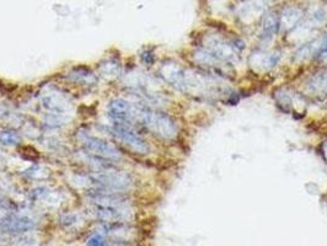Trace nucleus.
<instances>
[{"instance_id": "nucleus-7", "label": "nucleus", "mask_w": 327, "mask_h": 246, "mask_svg": "<svg viewBox=\"0 0 327 246\" xmlns=\"http://www.w3.org/2000/svg\"><path fill=\"white\" fill-rule=\"evenodd\" d=\"M36 228V223L26 216L8 212L0 216V232L12 235H20Z\"/></svg>"}, {"instance_id": "nucleus-8", "label": "nucleus", "mask_w": 327, "mask_h": 246, "mask_svg": "<svg viewBox=\"0 0 327 246\" xmlns=\"http://www.w3.org/2000/svg\"><path fill=\"white\" fill-rule=\"evenodd\" d=\"M108 116L112 122L133 126V102L124 98H114L108 104Z\"/></svg>"}, {"instance_id": "nucleus-5", "label": "nucleus", "mask_w": 327, "mask_h": 246, "mask_svg": "<svg viewBox=\"0 0 327 246\" xmlns=\"http://www.w3.org/2000/svg\"><path fill=\"white\" fill-rule=\"evenodd\" d=\"M111 133L122 144H124L127 148L134 152L136 154H149L150 153V146L148 142L143 137L136 133L133 126L126 124V123H117L112 122Z\"/></svg>"}, {"instance_id": "nucleus-6", "label": "nucleus", "mask_w": 327, "mask_h": 246, "mask_svg": "<svg viewBox=\"0 0 327 246\" xmlns=\"http://www.w3.org/2000/svg\"><path fill=\"white\" fill-rule=\"evenodd\" d=\"M42 108L50 114V118L54 123L63 122L70 112V102L63 94L58 92H48L41 98Z\"/></svg>"}, {"instance_id": "nucleus-2", "label": "nucleus", "mask_w": 327, "mask_h": 246, "mask_svg": "<svg viewBox=\"0 0 327 246\" xmlns=\"http://www.w3.org/2000/svg\"><path fill=\"white\" fill-rule=\"evenodd\" d=\"M132 124L140 126L155 137L164 140H172L178 136V126L168 114L155 111L148 106L133 104Z\"/></svg>"}, {"instance_id": "nucleus-1", "label": "nucleus", "mask_w": 327, "mask_h": 246, "mask_svg": "<svg viewBox=\"0 0 327 246\" xmlns=\"http://www.w3.org/2000/svg\"><path fill=\"white\" fill-rule=\"evenodd\" d=\"M94 213L104 223H127L133 218V210L120 194L94 190L88 194Z\"/></svg>"}, {"instance_id": "nucleus-11", "label": "nucleus", "mask_w": 327, "mask_h": 246, "mask_svg": "<svg viewBox=\"0 0 327 246\" xmlns=\"http://www.w3.org/2000/svg\"><path fill=\"white\" fill-rule=\"evenodd\" d=\"M310 89L314 92H327V73H321L310 82Z\"/></svg>"}, {"instance_id": "nucleus-13", "label": "nucleus", "mask_w": 327, "mask_h": 246, "mask_svg": "<svg viewBox=\"0 0 327 246\" xmlns=\"http://www.w3.org/2000/svg\"><path fill=\"white\" fill-rule=\"evenodd\" d=\"M118 68L120 66L116 62H107L106 64L101 66V73H102V76H116V74L118 73Z\"/></svg>"}, {"instance_id": "nucleus-10", "label": "nucleus", "mask_w": 327, "mask_h": 246, "mask_svg": "<svg viewBox=\"0 0 327 246\" xmlns=\"http://www.w3.org/2000/svg\"><path fill=\"white\" fill-rule=\"evenodd\" d=\"M69 76H70V79L74 80L75 82H78V84L89 85V84H95L96 82V76L91 73L89 69H85V68L74 69Z\"/></svg>"}, {"instance_id": "nucleus-3", "label": "nucleus", "mask_w": 327, "mask_h": 246, "mask_svg": "<svg viewBox=\"0 0 327 246\" xmlns=\"http://www.w3.org/2000/svg\"><path fill=\"white\" fill-rule=\"evenodd\" d=\"M91 184L98 191L124 194L133 187V180L128 174L116 170H98L89 175Z\"/></svg>"}, {"instance_id": "nucleus-16", "label": "nucleus", "mask_w": 327, "mask_h": 246, "mask_svg": "<svg viewBox=\"0 0 327 246\" xmlns=\"http://www.w3.org/2000/svg\"><path fill=\"white\" fill-rule=\"evenodd\" d=\"M60 220H62V224H66V226H74V224H76L78 216L74 214H66L62 216Z\"/></svg>"}, {"instance_id": "nucleus-4", "label": "nucleus", "mask_w": 327, "mask_h": 246, "mask_svg": "<svg viewBox=\"0 0 327 246\" xmlns=\"http://www.w3.org/2000/svg\"><path fill=\"white\" fill-rule=\"evenodd\" d=\"M78 138H79L85 152H88L92 156L100 158L106 162L107 160L108 162H120L122 159V154L120 153L118 149L104 139L95 137L88 132H80L78 134Z\"/></svg>"}, {"instance_id": "nucleus-15", "label": "nucleus", "mask_w": 327, "mask_h": 246, "mask_svg": "<svg viewBox=\"0 0 327 246\" xmlns=\"http://www.w3.org/2000/svg\"><path fill=\"white\" fill-rule=\"evenodd\" d=\"M316 58L318 60H327V37L324 40L320 48H318V52L316 53Z\"/></svg>"}, {"instance_id": "nucleus-14", "label": "nucleus", "mask_w": 327, "mask_h": 246, "mask_svg": "<svg viewBox=\"0 0 327 246\" xmlns=\"http://www.w3.org/2000/svg\"><path fill=\"white\" fill-rule=\"evenodd\" d=\"M88 245H104L106 244V239H104L102 232H98V234H94L88 239L86 242Z\"/></svg>"}, {"instance_id": "nucleus-9", "label": "nucleus", "mask_w": 327, "mask_h": 246, "mask_svg": "<svg viewBox=\"0 0 327 246\" xmlns=\"http://www.w3.org/2000/svg\"><path fill=\"white\" fill-rule=\"evenodd\" d=\"M280 16H277L273 12L266 15L264 18V24H262V37L266 40L272 38L278 31H280Z\"/></svg>"}, {"instance_id": "nucleus-12", "label": "nucleus", "mask_w": 327, "mask_h": 246, "mask_svg": "<svg viewBox=\"0 0 327 246\" xmlns=\"http://www.w3.org/2000/svg\"><path fill=\"white\" fill-rule=\"evenodd\" d=\"M0 143L2 144V146H16V144L20 143V137H18V134L14 130H2V133H0Z\"/></svg>"}]
</instances>
